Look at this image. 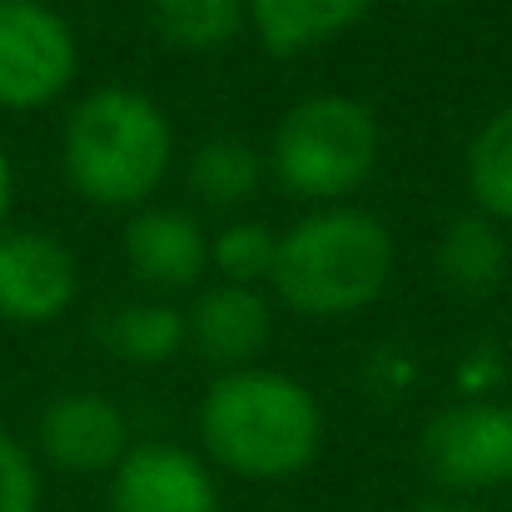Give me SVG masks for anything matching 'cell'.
I'll return each mask as SVG.
<instances>
[{
	"mask_svg": "<svg viewBox=\"0 0 512 512\" xmlns=\"http://www.w3.org/2000/svg\"><path fill=\"white\" fill-rule=\"evenodd\" d=\"M324 403L279 368H229L204 388L199 443L244 483H289L324 453Z\"/></svg>",
	"mask_w": 512,
	"mask_h": 512,
	"instance_id": "cell-1",
	"label": "cell"
},
{
	"mask_svg": "<svg viewBox=\"0 0 512 512\" xmlns=\"http://www.w3.org/2000/svg\"><path fill=\"white\" fill-rule=\"evenodd\" d=\"M398 269V244L388 224L353 204L309 209L289 234H279L274 294L304 319H348L373 309Z\"/></svg>",
	"mask_w": 512,
	"mask_h": 512,
	"instance_id": "cell-2",
	"label": "cell"
},
{
	"mask_svg": "<svg viewBox=\"0 0 512 512\" xmlns=\"http://www.w3.org/2000/svg\"><path fill=\"white\" fill-rule=\"evenodd\" d=\"M65 179L100 209H140L174 165V125L135 85H100L75 100L60 135Z\"/></svg>",
	"mask_w": 512,
	"mask_h": 512,
	"instance_id": "cell-3",
	"label": "cell"
},
{
	"mask_svg": "<svg viewBox=\"0 0 512 512\" xmlns=\"http://www.w3.org/2000/svg\"><path fill=\"white\" fill-rule=\"evenodd\" d=\"M383 155L378 115L353 95H304L274 125L269 170L274 179L309 204H339L358 194Z\"/></svg>",
	"mask_w": 512,
	"mask_h": 512,
	"instance_id": "cell-4",
	"label": "cell"
},
{
	"mask_svg": "<svg viewBox=\"0 0 512 512\" xmlns=\"http://www.w3.org/2000/svg\"><path fill=\"white\" fill-rule=\"evenodd\" d=\"M80 40L50 0H0V110H45L70 95Z\"/></svg>",
	"mask_w": 512,
	"mask_h": 512,
	"instance_id": "cell-5",
	"label": "cell"
},
{
	"mask_svg": "<svg viewBox=\"0 0 512 512\" xmlns=\"http://www.w3.org/2000/svg\"><path fill=\"white\" fill-rule=\"evenodd\" d=\"M423 473L448 493H493L512 483V403L463 398L428 418L418 438Z\"/></svg>",
	"mask_w": 512,
	"mask_h": 512,
	"instance_id": "cell-6",
	"label": "cell"
},
{
	"mask_svg": "<svg viewBox=\"0 0 512 512\" xmlns=\"http://www.w3.org/2000/svg\"><path fill=\"white\" fill-rule=\"evenodd\" d=\"M80 294L75 254L45 229H0V324L45 329Z\"/></svg>",
	"mask_w": 512,
	"mask_h": 512,
	"instance_id": "cell-7",
	"label": "cell"
},
{
	"mask_svg": "<svg viewBox=\"0 0 512 512\" xmlns=\"http://www.w3.org/2000/svg\"><path fill=\"white\" fill-rule=\"evenodd\" d=\"M35 453L60 473H115V463L130 453V418L110 393L70 388L55 393L40 408L35 423Z\"/></svg>",
	"mask_w": 512,
	"mask_h": 512,
	"instance_id": "cell-8",
	"label": "cell"
},
{
	"mask_svg": "<svg viewBox=\"0 0 512 512\" xmlns=\"http://www.w3.org/2000/svg\"><path fill=\"white\" fill-rule=\"evenodd\" d=\"M110 512H219V483L179 443H130L110 473Z\"/></svg>",
	"mask_w": 512,
	"mask_h": 512,
	"instance_id": "cell-9",
	"label": "cell"
},
{
	"mask_svg": "<svg viewBox=\"0 0 512 512\" xmlns=\"http://www.w3.org/2000/svg\"><path fill=\"white\" fill-rule=\"evenodd\" d=\"M125 264L150 294H184L209 274V234L189 209L140 204L125 224Z\"/></svg>",
	"mask_w": 512,
	"mask_h": 512,
	"instance_id": "cell-10",
	"label": "cell"
},
{
	"mask_svg": "<svg viewBox=\"0 0 512 512\" xmlns=\"http://www.w3.org/2000/svg\"><path fill=\"white\" fill-rule=\"evenodd\" d=\"M184 334H189V348L204 363H214L219 373L249 368L274 339V309H269L264 289L219 279L194 294V304L184 314Z\"/></svg>",
	"mask_w": 512,
	"mask_h": 512,
	"instance_id": "cell-11",
	"label": "cell"
},
{
	"mask_svg": "<svg viewBox=\"0 0 512 512\" xmlns=\"http://www.w3.org/2000/svg\"><path fill=\"white\" fill-rule=\"evenodd\" d=\"M433 269H438V284L453 299H468V304L493 299L512 269L503 224L478 214V209L448 219V229L438 234V249H433Z\"/></svg>",
	"mask_w": 512,
	"mask_h": 512,
	"instance_id": "cell-12",
	"label": "cell"
},
{
	"mask_svg": "<svg viewBox=\"0 0 512 512\" xmlns=\"http://www.w3.org/2000/svg\"><path fill=\"white\" fill-rule=\"evenodd\" d=\"M373 0H249V30L279 60L343 40L368 20Z\"/></svg>",
	"mask_w": 512,
	"mask_h": 512,
	"instance_id": "cell-13",
	"label": "cell"
},
{
	"mask_svg": "<svg viewBox=\"0 0 512 512\" xmlns=\"http://www.w3.org/2000/svg\"><path fill=\"white\" fill-rule=\"evenodd\" d=\"M184 179H189V194L199 204L244 209L269 179V155H259L239 135H209V140L194 145V155L184 165Z\"/></svg>",
	"mask_w": 512,
	"mask_h": 512,
	"instance_id": "cell-14",
	"label": "cell"
},
{
	"mask_svg": "<svg viewBox=\"0 0 512 512\" xmlns=\"http://www.w3.org/2000/svg\"><path fill=\"white\" fill-rule=\"evenodd\" d=\"M100 343L120 363H130V368H165L189 343V334H184V309H174L170 299L120 304L115 314L100 319Z\"/></svg>",
	"mask_w": 512,
	"mask_h": 512,
	"instance_id": "cell-15",
	"label": "cell"
},
{
	"mask_svg": "<svg viewBox=\"0 0 512 512\" xmlns=\"http://www.w3.org/2000/svg\"><path fill=\"white\" fill-rule=\"evenodd\" d=\"M145 20L179 55H219L249 30V0H145Z\"/></svg>",
	"mask_w": 512,
	"mask_h": 512,
	"instance_id": "cell-16",
	"label": "cell"
},
{
	"mask_svg": "<svg viewBox=\"0 0 512 512\" xmlns=\"http://www.w3.org/2000/svg\"><path fill=\"white\" fill-rule=\"evenodd\" d=\"M468 194L478 214L512 224V105L493 110L468 145Z\"/></svg>",
	"mask_w": 512,
	"mask_h": 512,
	"instance_id": "cell-17",
	"label": "cell"
},
{
	"mask_svg": "<svg viewBox=\"0 0 512 512\" xmlns=\"http://www.w3.org/2000/svg\"><path fill=\"white\" fill-rule=\"evenodd\" d=\"M274 259H279V234L259 219H229L219 234H209V269L224 284L259 289L264 279H274Z\"/></svg>",
	"mask_w": 512,
	"mask_h": 512,
	"instance_id": "cell-18",
	"label": "cell"
},
{
	"mask_svg": "<svg viewBox=\"0 0 512 512\" xmlns=\"http://www.w3.org/2000/svg\"><path fill=\"white\" fill-rule=\"evenodd\" d=\"M45 508V478L40 458L0 428V512H40Z\"/></svg>",
	"mask_w": 512,
	"mask_h": 512,
	"instance_id": "cell-19",
	"label": "cell"
},
{
	"mask_svg": "<svg viewBox=\"0 0 512 512\" xmlns=\"http://www.w3.org/2000/svg\"><path fill=\"white\" fill-rule=\"evenodd\" d=\"M10 204H15V170H10V155H5V145H0V229H5Z\"/></svg>",
	"mask_w": 512,
	"mask_h": 512,
	"instance_id": "cell-20",
	"label": "cell"
},
{
	"mask_svg": "<svg viewBox=\"0 0 512 512\" xmlns=\"http://www.w3.org/2000/svg\"><path fill=\"white\" fill-rule=\"evenodd\" d=\"M413 512H473V508L458 503V498H428V503H418Z\"/></svg>",
	"mask_w": 512,
	"mask_h": 512,
	"instance_id": "cell-21",
	"label": "cell"
},
{
	"mask_svg": "<svg viewBox=\"0 0 512 512\" xmlns=\"http://www.w3.org/2000/svg\"><path fill=\"white\" fill-rule=\"evenodd\" d=\"M423 5H433V10H448V5H463V0H423Z\"/></svg>",
	"mask_w": 512,
	"mask_h": 512,
	"instance_id": "cell-22",
	"label": "cell"
}]
</instances>
